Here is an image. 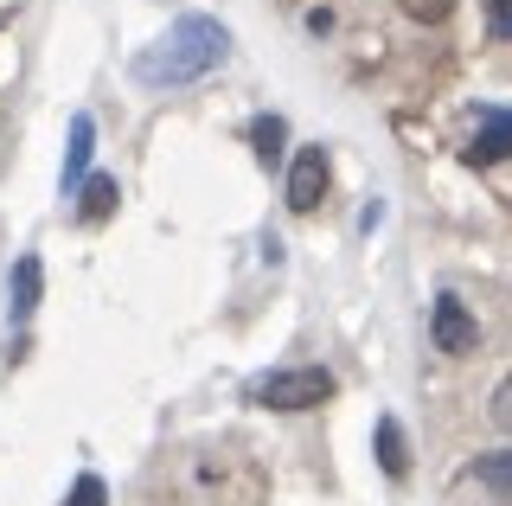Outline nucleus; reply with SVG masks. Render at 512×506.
<instances>
[{"mask_svg":"<svg viewBox=\"0 0 512 506\" xmlns=\"http://www.w3.org/2000/svg\"><path fill=\"white\" fill-rule=\"evenodd\" d=\"M224 26L218 20H205V13H186V20H173V33L148 45V52L135 58V84H148V90H173V84H199L205 71L224 58Z\"/></svg>","mask_w":512,"mask_h":506,"instance_id":"1","label":"nucleus"},{"mask_svg":"<svg viewBox=\"0 0 512 506\" xmlns=\"http://www.w3.org/2000/svg\"><path fill=\"white\" fill-rule=\"evenodd\" d=\"M250 398H256V404H269V410H320V404L333 398V372H320V366L269 372V378H256Z\"/></svg>","mask_w":512,"mask_h":506,"instance_id":"2","label":"nucleus"},{"mask_svg":"<svg viewBox=\"0 0 512 506\" xmlns=\"http://www.w3.org/2000/svg\"><path fill=\"white\" fill-rule=\"evenodd\" d=\"M429 340H436V353H474L480 346V327H474V314L455 302V295H442L436 308H429Z\"/></svg>","mask_w":512,"mask_h":506,"instance_id":"3","label":"nucleus"},{"mask_svg":"<svg viewBox=\"0 0 512 506\" xmlns=\"http://www.w3.org/2000/svg\"><path fill=\"white\" fill-rule=\"evenodd\" d=\"M327 180H333L327 148H301L295 167H288V212H314V205L327 199Z\"/></svg>","mask_w":512,"mask_h":506,"instance_id":"4","label":"nucleus"},{"mask_svg":"<svg viewBox=\"0 0 512 506\" xmlns=\"http://www.w3.org/2000/svg\"><path fill=\"white\" fill-rule=\"evenodd\" d=\"M506 154H512V109H480V135H474L468 161L487 167V161H506Z\"/></svg>","mask_w":512,"mask_h":506,"instance_id":"5","label":"nucleus"},{"mask_svg":"<svg viewBox=\"0 0 512 506\" xmlns=\"http://www.w3.org/2000/svg\"><path fill=\"white\" fill-rule=\"evenodd\" d=\"M90 148H96V122H90V116H77V122H71V148H64V193H77V186H84Z\"/></svg>","mask_w":512,"mask_h":506,"instance_id":"6","label":"nucleus"},{"mask_svg":"<svg viewBox=\"0 0 512 506\" xmlns=\"http://www.w3.org/2000/svg\"><path fill=\"white\" fill-rule=\"evenodd\" d=\"M378 468L391 474V481L410 474V442H404V430H397V417H378Z\"/></svg>","mask_w":512,"mask_h":506,"instance_id":"7","label":"nucleus"},{"mask_svg":"<svg viewBox=\"0 0 512 506\" xmlns=\"http://www.w3.org/2000/svg\"><path fill=\"white\" fill-rule=\"evenodd\" d=\"M39 308V257H20L13 263V321H32Z\"/></svg>","mask_w":512,"mask_h":506,"instance_id":"8","label":"nucleus"},{"mask_svg":"<svg viewBox=\"0 0 512 506\" xmlns=\"http://www.w3.org/2000/svg\"><path fill=\"white\" fill-rule=\"evenodd\" d=\"M77 193H84V218H90V225H96V218H109V212H116V180H103V173H96V180H84V186H77Z\"/></svg>","mask_w":512,"mask_h":506,"instance_id":"9","label":"nucleus"},{"mask_svg":"<svg viewBox=\"0 0 512 506\" xmlns=\"http://www.w3.org/2000/svg\"><path fill=\"white\" fill-rule=\"evenodd\" d=\"M474 474H480L487 487H500V494H512V449H500V455H480Z\"/></svg>","mask_w":512,"mask_h":506,"instance_id":"10","label":"nucleus"},{"mask_svg":"<svg viewBox=\"0 0 512 506\" xmlns=\"http://www.w3.org/2000/svg\"><path fill=\"white\" fill-rule=\"evenodd\" d=\"M64 506H109V487L96 481V474H77V487L64 494Z\"/></svg>","mask_w":512,"mask_h":506,"instance_id":"11","label":"nucleus"},{"mask_svg":"<svg viewBox=\"0 0 512 506\" xmlns=\"http://www.w3.org/2000/svg\"><path fill=\"white\" fill-rule=\"evenodd\" d=\"M256 154H263V161H282V122L276 116L256 122Z\"/></svg>","mask_w":512,"mask_h":506,"instance_id":"12","label":"nucleus"},{"mask_svg":"<svg viewBox=\"0 0 512 506\" xmlns=\"http://www.w3.org/2000/svg\"><path fill=\"white\" fill-rule=\"evenodd\" d=\"M493 423L512 436V378H500V391H493Z\"/></svg>","mask_w":512,"mask_h":506,"instance_id":"13","label":"nucleus"},{"mask_svg":"<svg viewBox=\"0 0 512 506\" xmlns=\"http://www.w3.org/2000/svg\"><path fill=\"white\" fill-rule=\"evenodd\" d=\"M487 20H493L500 39H512V0H487Z\"/></svg>","mask_w":512,"mask_h":506,"instance_id":"14","label":"nucleus"}]
</instances>
